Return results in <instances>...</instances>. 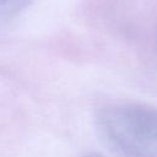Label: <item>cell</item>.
Listing matches in <instances>:
<instances>
[{
    "label": "cell",
    "mask_w": 157,
    "mask_h": 157,
    "mask_svg": "<svg viewBox=\"0 0 157 157\" xmlns=\"http://www.w3.org/2000/svg\"><path fill=\"white\" fill-rule=\"evenodd\" d=\"M33 0H0V21L23 11Z\"/></svg>",
    "instance_id": "7a4b0ae2"
},
{
    "label": "cell",
    "mask_w": 157,
    "mask_h": 157,
    "mask_svg": "<svg viewBox=\"0 0 157 157\" xmlns=\"http://www.w3.org/2000/svg\"><path fill=\"white\" fill-rule=\"evenodd\" d=\"M82 157H103V156H101V155H98V153H88V155H85V156H82Z\"/></svg>",
    "instance_id": "3957f363"
},
{
    "label": "cell",
    "mask_w": 157,
    "mask_h": 157,
    "mask_svg": "<svg viewBox=\"0 0 157 157\" xmlns=\"http://www.w3.org/2000/svg\"><path fill=\"white\" fill-rule=\"evenodd\" d=\"M96 129L120 157H157V108L140 103H119L102 108Z\"/></svg>",
    "instance_id": "6da1fadb"
}]
</instances>
